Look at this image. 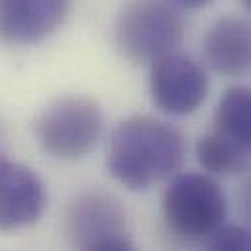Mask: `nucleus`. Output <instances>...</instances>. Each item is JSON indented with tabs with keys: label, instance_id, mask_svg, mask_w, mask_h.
<instances>
[{
	"label": "nucleus",
	"instance_id": "f257e3e1",
	"mask_svg": "<svg viewBox=\"0 0 251 251\" xmlns=\"http://www.w3.org/2000/svg\"><path fill=\"white\" fill-rule=\"evenodd\" d=\"M184 153V137L175 126L147 114H135L114 127L106 167L126 188L147 190L175 175Z\"/></svg>",
	"mask_w": 251,
	"mask_h": 251
},
{
	"label": "nucleus",
	"instance_id": "f03ea898",
	"mask_svg": "<svg viewBox=\"0 0 251 251\" xmlns=\"http://www.w3.org/2000/svg\"><path fill=\"white\" fill-rule=\"evenodd\" d=\"M182 37L184 22L169 0H127L116 20V45L131 63H153Z\"/></svg>",
	"mask_w": 251,
	"mask_h": 251
},
{
	"label": "nucleus",
	"instance_id": "7ed1b4c3",
	"mask_svg": "<svg viewBox=\"0 0 251 251\" xmlns=\"http://www.w3.org/2000/svg\"><path fill=\"white\" fill-rule=\"evenodd\" d=\"M161 210L167 227L186 241H206L227 216L220 184L202 173L176 175L163 192Z\"/></svg>",
	"mask_w": 251,
	"mask_h": 251
},
{
	"label": "nucleus",
	"instance_id": "20e7f679",
	"mask_svg": "<svg viewBox=\"0 0 251 251\" xmlns=\"http://www.w3.org/2000/svg\"><path fill=\"white\" fill-rule=\"evenodd\" d=\"M33 133L55 159H78L94 149L102 133V110L88 96H59L37 116Z\"/></svg>",
	"mask_w": 251,
	"mask_h": 251
},
{
	"label": "nucleus",
	"instance_id": "39448f33",
	"mask_svg": "<svg viewBox=\"0 0 251 251\" xmlns=\"http://www.w3.org/2000/svg\"><path fill=\"white\" fill-rule=\"evenodd\" d=\"M65 231L69 243L76 249H133L124 208L116 198L100 190L82 192L71 202Z\"/></svg>",
	"mask_w": 251,
	"mask_h": 251
},
{
	"label": "nucleus",
	"instance_id": "423d86ee",
	"mask_svg": "<svg viewBox=\"0 0 251 251\" xmlns=\"http://www.w3.org/2000/svg\"><path fill=\"white\" fill-rule=\"evenodd\" d=\"M149 92L159 110L173 116H186L204 104L208 76L198 61L171 51L151 63Z\"/></svg>",
	"mask_w": 251,
	"mask_h": 251
},
{
	"label": "nucleus",
	"instance_id": "0eeeda50",
	"mask_svg": "<svg viewBox=\"0 0 251 251\" xmlns=\"http://www.w3.org/2000/svg\"><path fill=\"white\" fill-rule=\"evenodd\" d=\"M47 208V190L37 173L0 157V231L35 224Z\"/></svg>",
	"mask_w": 251,
	"mask_h": 251
},
{
	"label": "nucleus",
	"instance_id": "6e6552de",
	"mask_svg": "<svg viewBox=\"0 0 251 251\" xmlns=\"http://www.w3.org/2000/svg\"><path fill=\"white\" fill-rule=\"evenodd\" d=\"M71 0H0V41L31 45L51 35L67 18Z\"/></svg>",
	"mask_w": 251,
	"mask_h": 251
},
{
	"label": "nucleus",
	"instance_id": "1a4fd4ad",
	"mask_svg": "<svg viewBox=\"0 0 251 251\" xmlns=\"http://www.w3.org/2000/svg\"><path fill=\"white\" fill-rule=\"evenodd\" d=\"M204 57L208 65L226 76L247 73L251 63V29L241 18L218 20L204 37Z\"/></svg>",
	"mask_w": 251,
	"mask_h": 251
},
{
	"label": "nucleus",
	"instance_id": "9d476101",
	"mask_svg": "<svg viewBox=\"0 0 251 251\" xmlns=\"http://www.w3.org/2000/svg\"><path fill=\"white\" fill-rule=\"evenodd\" d=\"M251 145L237 141L235 137L212 129L204 133L196 143V155L200 165L212 175H237L249 167Z\"/></svg>",
	"mask_w": 251,
	"mask_h": 251
},
{
	"label": "nucleus",
	"instance_id": "9b49d317",
	"mask_svg": "<svg viewBox=\"0 0 251 251\" xmlns=\"http://www.w3.org/2000/svg\"><path fill=\"white\" fill-rule=\"evenodd\" d=\"M216 129L251 145V92L245 86H233L224 92L214 114Z\"/></svg>",
	"mask_w": 251,
	"mask_h": 251
},
{
	"label": "nucleus",
	"instance_id": "f8f14e48",
	"mask_svg": "<svg viewBox=\"0 0 251 251\" xmlns=\"http://www.w3.org/2000/svg\"><path fill=\"white\" fill-rule=\"evenodd\" d=\"M210 249H239L245 251L251 247V239L249 233L239 227V226H226L222 224L216 231H212L206 241H204Z\"/></svg>",
	"mask_w": 251,
	"mask_h": 251
},
{
	"label": "nucleus",
	"instance_id": "ddd939ff",
	"mask_svg": "<svg viewBox=\"0 0 251 251\" xmlns=\"http://www.w3.org/2000/svg\"><path fill=\"white\" fill-rule=\"evenodd\" d=\"M169 2L175 4V6L186 8V10H196V8H204V6L212 4L214 0H169Z\"/></svg>",
	"mask_w": 251,
	"mask_h": 251
},
{
	"label": "nucleus",
	"instance_id": "4468645a",
	"mask_svg": "<svg viewBox=\"0 0 251 251\" xmlns=\"http://www.w3.org/2000/svg\"><path fill=\"white\" fill-rule=\"evenodd\" d=\"M243 2H245V6H249V0H243Z\"/></svg>",
	"mask_w": 251,
	"mask_h": 251
}]
</instances>
